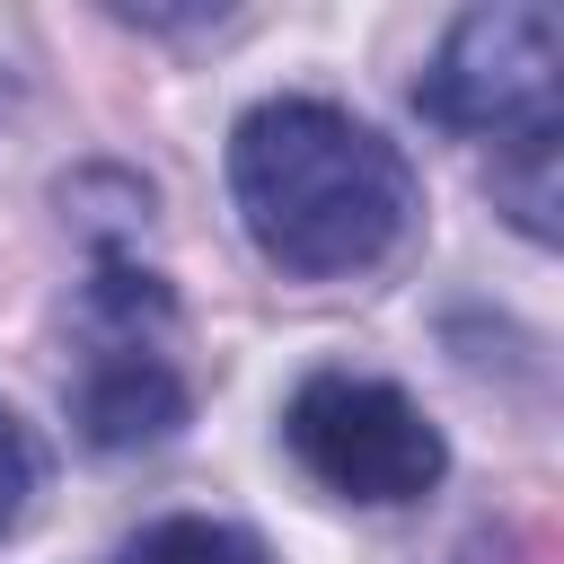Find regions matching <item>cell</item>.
Listing matches in <instances>:
<instances>
[{"label":"cell","mask_w":564,"mask_h":564,"mask_svg":"<svg viewBox=\"0 0 564 564\" xmlns=\"http://www.w3.org/2000/svg\"><path fill=\"white\" fill-rule=\"evenodd\" d=\"M414 106H423L441 132L494 141L502 159L555 150V9H538V0L467 9V18L441 35Z\"/></svg>","instance_id":"3957f363"},{"label":"cell","mask_w":564,"mask_h":564,"mask_svg":"<svg viewBox=\"0 0 564 564\" xmlns=\"http://www.w3.org/2000/svg\"><path fill=\"white\" fill-rule=\"evenodd\" d=\"M229 194L264 264L300 282H335L379 264L414 220V167L405 150L326 106V97H264L229 132Z\"/></svg>","instance_id":"6da1fadb"},{"label":"cell","mask_w":564,"mask_h":564,"mask_svg":"<svg viewBox=\"0 0 564 564\" xmlns=\"http://www.w3.org/2000/svg\"><path fill=\"white\" fill-rule=\"evenodd\" d=\"M35 476H44V458H35V441H26V423L0 405V538L26 520V502H35Z\"/></svg>","instance_id":"8992f818"},{"label":"cell","mask_w":564,"mask_h":564,"mask_svg":"<svg viewBox=\"0 0 564 564\" xmlns=\"http://www.w3.org/2000/svg\"><path fill=\"white\" fill-rule=\"evenodd\" d=\"M115 564H273L256 529L238 520H203V511H176V520H150L141 538H123Z\"/></svg>","instance_id":"5b68a950"},{"label":"cell","mask_w":564,"mask_h":564,"mask_svg":"<svg viewBox=\"0 0 564 564\" xmlns=\"http://www.w3.org/2000/svg\"><path fill=\"white\" fill-rule=\"evenodd\" d=\"M467 564H538V546H520L511 529H485V538L467 546Z\"/></svg>","instance_id":"52a82bcc"},{"label":"cell","mask_w":564,"mask_h":564,"mask_svg":"<svg viewBox=\"0 0 564 564\" xmlns=\"http://www.w3.org/2000/svg\"><path fill=\"white\" fill-rule=\"evenodd\" d=\"M79 388H70V423L88 449H150L185 423V379L167 361V291L159 273L97 256L88 291H79Z\"/></svg>","instance_id":"7a4b0ae2"},{"label":"cell","mask_w":564,"mask_h":564,"mask_svg":"<svg viewBox=\"0 0 564 564\" xmlns=\"http://www.w3.org/2000/svg\"><path fill=\"white\" fill-rule=\"evenodd\" d=\"M282 441H291V458H300L326 494H344V502H423V494L441 485V467H449L432 414H423L405 388L361 379V370H317V379H300V397H291V414H282Z\"/></svg>","instance_id":"277c9868"}]
</instances>
